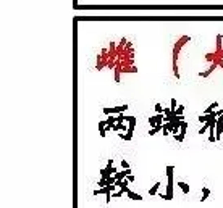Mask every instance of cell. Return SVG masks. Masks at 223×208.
Listing matches in <instances>:
<instances>
[{"instance_id": "1", "label": "cell", "mask_w": 223, "mask_h": 208, "mask_svg": "<svg viewBox=\"0 0 223 208\" xmlns=\"http://www.w3.org/2000/svg\"><path fill=\"white\" fill-rule=\"evenodd\" d=\"M191 40L189 35H181L178 40H176V44L173 47V55H171V58H173V74L176 76V79L179 77V71H178V56H179V52H181V48L188 44V42Z\"/></svg>"}, {"instance_id": "2", "label": "cell", "mask_w": 223, "mask_h": 208, "mask_svg": "<svg viewBox=\"0 0 223 208\" xmlns=\"http://www.w3.org/2000/svg\"><path fill=\"white\" fill-rule=\"evenodd\" d=\"M173 166H167V176H168V185H167V198L165 200H171L173 198Z\"/></svg>"}, {"instance_id": "3", "label": "cell", "mask_w": 223, "mask_h": 208, "mask_svg": "<svg viewBox=\"0 0 223 208\" xmlns=\"http://www.w3.org/2000/svg\"><path fill=\"white\" fill-rule=\"evenodd\" d=\"M163 129V123H159V124H155L154 127H150V131H149V135H155L157 132H160Z\"/></svg>"}, {"instance_id": "4", "label": "cell", "mask_w": 223, "mask_h": 208, "mask_svg": "<svg viewBox=\"0 0 223 208\" xmlns=\"http://www.w3.org/2000/svg\"><path fill=\"white\" fill-rule=\"evenodd\" d=\"M113 131H117V132H120V131L123 132V131H125V132H126V131H128V127L125 126V123H115V126H113Z\"/></svg>"}, {"instance_id": "5", "label": "cell", "mask_w": 223, "mask_h": 208, "mask_svg": "<svg viewBox=\"0 0 223 208\" xmlns=\"http://www.w3.org/2000/svg\"><path fill=\"white\" fill-rule=\"evenodd\" d=\"M176 185H178V187L183 190V193H189V185L186 184V182H183V181H178V182H176Z\"/></svg>"}, {"instance_id": "6", "label": "cell", "mask_w": 223, "mask_h": 208, "mask_svg": "<svg viewBox=\"0 0 223 208\" xmlns=\"http://www.w3.org/2000/svg\"><path fill=\"white\" fill-rule=\"evenodd\" d=\"M126 195L131 198V200H142V195H139V193H136V192H133V190H128Z\"/></svg>"}, {"instance_id": "7", "label": "cell", "mask_w": 223, "mask_h": 208, "mask_svg": "<svg viewBox=\"0 0 223 208\" xmlns=\"http://www.w3.org/2000/svg\"><path fill=\"white\" fill-rule=\"evenodd\" d=\"M186 131H188V123L183 119L181 121V124H179V134H183V135H186Z\"/></svg>"}, {"instance_id": "8", "label": "cell", "mask_w": 223, "mask_h": 208, "mask_svg": "<svg viewBox=\"0 0 223 208\" xmlns=\"http://www.w3.org/2000/svg\"><path fill=\"white\" fill-rule=\"evenodd\" d=\"M159 189H160V182H155L152 187L149 189V193H150V195H155V193L159 192Z\"/></svg>"}, {"instance_id": "9", "label": "cell", "mask_w": 223, "mask_h": 208, "mask_svg": "<svg viewBox=\"0 0 223 208\" xmlns=\"http://www.w3.org/2000/svg\"><path fill=\"white\" fill-rule=\"evenodd\" d=\"M105 121H100L99 123V132H100V135H102V137H105V134H107V131H105Z\"/></svg>"}, {"instance_id": "10", "label": "cell", "mask_w": 223, "mask_h": 208, "mask_svg": "<svg viewBox=\"0 0 223 208\" xmlns=\"http://www.w3.org/2000/svg\"><path fill=\"white\" fill-rule=\"evenodd\" d=\"M217 108H218V103H217V102H213V103H210V105H208V106H207V108H205V111H204V113H205V114H208V113H210V111H213V110H217Z\"/></svg>"}, {"instance_id": "11", "label": "cell", "mask_w": 223, "mask_h": 208, "mask_svg": "<svg viewBox=\"0 0 223 208\" xmlns=\"http://www.w3.org/2000/svg\"><path fill=\"white\" fill-rule=\"evenodd\" d=\"M208 195H210V189L204 187V189H202V198H200V202H205V200L208 198Z\"/></svg>"}, {"instance_id": "12", "label": "cell", "mask_w": 223, "mask_h": 208, "mask_svg": "<svg viewBox=\"0 0 223 208\" xmlns=\"http://www.w3.org/2000/svg\"><path fill=\"white\" fill-rule=\"evenodd\" d=\"M149 124H150V127H154V126L157 124V114H155V116H150V118H149Z\"/></svg>"}, {"instance_id": "13", "label": "cell", "mask_w": 223, "mask_h": 208, "mask_svg": "<svg viewBox=\"0 0 223 208\" xmlns=\"http://www.w3.org/2000/svg\"><path fill=\"white\" fill-rule=\"evenodd\" d=\"M117 123H125V113H118V116H117Z\"/></svg>"}, {"instance_id": "14", "label": "cell", "mask_w": 223, "mask_h": 208, "mask_svg": "<svg viewBox=\"0 0 223 208\" xmlns=\"http://www.w3.org/2000/svg\"><path fill=\"white\" fill-rule=\"evenodd\" d=\"M199 121H200V123H207V121H208V114H200V116H199Z\"/></svg>"}, {"instance_id": "15", "label": "cell", "mask_w": 223, "mask_h": 208, "mask_svg": "<svg viewBox=\"0 0 223 208\" xmlns=\"http://www.w3.org/2000/svg\"><path fill=\"white\" fill-rule=\"evenodd\" d=\"M183 111H184V106H183V105L176 106V110H175V113L178 114V116H179V114H183Z\"/></svg>"}, {"instance_id": "16", "label": "cell", "mask_w": 223, "mask_h": 208, "mask_svg": "<svg viewBox=\"0 0 223 208\" xmlns=\"http://www.w3.org/2000/svg\"><path fill=\"white\" fill-rule=\"evenodd\" d=\"M173 137H175V140H178V142H183V140H184V135H183V134H179V132L175 134Z\"/></svg>"}, {"instance_id": "17", "label": "cell", "mask_w": 223, "mask_h": 208, "mask_svg": "<svg viewBox=\"0 0 223 208\" xmlns=\"http://www.w3.org/2000/svg\"><path fill=\"white\" fill-rule=\"evenodd\" d=\"M207 129H208V123H204V126H202V127H200V129H199V134H200V135H202V134H204V132L207 131Z\"/></svg>"}, {"instance_id": "18", "label": "cell", "mask_w": 223, "mask_h": 208, "mask_svg": "<svg viewBox=\"0 0 223 208\" xmlns=\"http://www.w3.org/2000/svg\"><path fill=\"white\" fill-rule=\"evenodd\" d=\"M170 110H171V111L176 110V98H171V106H170Z\"/></svg>"}, {"instance_id": "19", "label": "cell", "mask_w": 223, "mask_h": 208, "mask_svg": "<svg viewBox=\"0 0 223 208\" xmlns=\"http://www.w3.org/2000/svg\"><path fill=\"white\" fill-rule=\"evenodd\" d=\"M105 185H107L105 177H100V181H99V187H105Z\"/></svg>"}, {"instance_id": "20", "label": "cell", "mask_w": 223, "mask_h": 208, "mask_svg": "<svg viewBox=\"0 0 223 208\" xmlns=\"http://www.w3.org/2000/svg\"><path fill=\"white\" fill-rule=\"evenodd\" d=\"M123 193H125V192H123V190H121V189H120L118 192H115V193H112V197H117V198H118V197H121V195H123Z\"/></svg>"}, {"instance_id": "21", "label": "cell", "mask_w": 223, "mask_h": 208, "mask_svg": "<svg viewBox=\"0 0 223 208\" xmlns=\"http://www.w3.org/2000/svg\"><path fill=\"white\" fill-rule=\"evenodd\" d=\"M155 111H157V113H163V108H162V105H160V103H157V105H155Z\"/></svg>"}, {"instance_id": "22", "label": "cell", "mask_w": 223, "mask_h": 208, "mask_svg": "<svg viewBox=\"0 0 223 208\" xmlns=\"http://www.w3.org/2000/svg\"><path fill=\"white\" fill-rule=\"evenodd\" d=\"M121 168H125V169H128V168H129V163H128L126 160H123V161H121Z\"/></svg>"}, {"instance_id": "23", "label": "cell", "mask_w": 223, "mask_h": 208, "mask_svg": "<svg viewBox=\"0 0 223 208\" xmlns=\"http://www.w3.org/2000/svg\"><path fill=\"white\" fill-rule=\"evenodd\" d=\"M104 113H105V114H112V108L107 106V108H104Z\"/></svg>"}, {"instance_id": "24", "label": "cell", "mask_w": 223, "mask_h": 208, "mask_svg": "<svg viewBox=\"0 0 223 208\" xmlns=\"http://www.w3.org/2000/svg\"><path fill=\"white\" fill-rule=\"evenodd\" d=\"M126 179H128L129 182H133V181H134V176H133V174H129V176H126Z\"/></svg>"}, {"instance_id": "25", "label": "cell", "mask_w": 223, "mask_h": 208, "mask_svg": "<svg viewBox=\"0 0 223 208\" xmlns=\"http://www.w3.org/2000/svg\"><path fill=\"white\" fill-rule=\"evenodd\" d=\"M105 195H107V203H110V197H112V192H110V193H105Z\"/></svg>"}]
</instances>
